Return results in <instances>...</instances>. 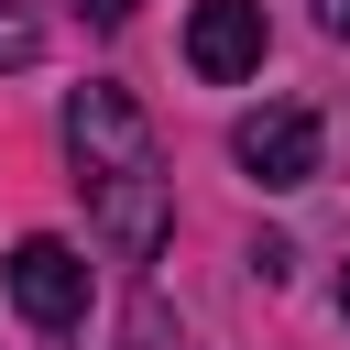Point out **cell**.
<instances>
[{"label": "cell", "mask_w": 350, "mask_h": 350, "mask_svg": "<svg viewBox=\"0 0 350 350\" xmlns=\"http://www.w3.org/2000/svg\"><path fill=\"white\" fill-rule=\"evenodd\" d=\"M66 153H77V186H88V208H98V230H109L131 262L164 252L175 197H164V153H153L142 98H131V88H77V98H66Z\"/></svg>", "instance_id": "1"}, {"label": "cell", "mask_w": 350, "mask_h": 350, "mask_svg": "<svg viewBox=\"0 0 350 350\" xmlns=\"http://www.w3.org/2000/svg\"><path fill=\"white\" fill-rule=\"evenodd\" d=\"M230 164H241L252 186H306V175H317V109H295V98H273V109H241V131H230Z\"/></svg>", "instance_id": "2"}, {"label": "cell", "mask_w": 350, "mask_h": 350, "mask_svg": "<svg viewBox=\"0 0 350 350\" xmlns=\"http://www.w3.org/2000/svg\"><path fill=\"white\" fill-rule=\"evenodd\" d=\"M0 273H11V306H22L33 328H77V317H88V262H77V241H22Z\"/></svg>", "instance_id": "3"}, {"label": "cell", "mask_w": 350, "mask_h": 350, "mask_svg": "<svg viewBox=\"0 0 350 350\" xmlns=\"http://www.w3.org/2000/svg\"><path fill=\"white\" fill-rule=\"evenodd\" d=\"M186 66H197L208 88L252 77V66H262V0H197V22H186Z\"/></svg>", "instance_id": "4"}, {"label": "cell", "mask_w": 350, "mask_h": 350, "mask_svg": "<svg viewBox=\"0 0 350 350\" xmlns=\"http://www.w3.org/2000/svg\"><path fill=\"white\" fill-rule=\"evenodd\" d=\"M33 55H44V11H33V0H0V77L33 66Z\"/></svg>", "instance_id": "5"}, {"label": "cell", "mask_w": 350, "mask_h": 350, "mask_svg": "<svg viewBox=\"0 0 350 350\" xmlns=\"http://www.w3.org/2000/svg\"><path fill=\"white\" fill-rule=\"evenodd\" d=\"M77 11H88V22H98V33H120V22H131V11H142V0H77Z\"/></svg>", "instance_id": "6"}, {"label": "cell", "mask_w": 350, "mask_h": 350, "mask_svg": "<svg viewBox=\"0 0 350 350\" xmlns=\"http://www.w3.org/2000/svg\"><path fill=\"white\" fill-rule=\"evenodd\" d=\"M131 350H164V317H153V306L131 317Z\"/></svg>", "instance_id": "7"}, {"label": "cell", "mask_w": 350, "mask_h": 350, "mask_svg": "<svg viewBox=\"0 0 350 350\" xmlns=\"http://www.w3.org/2000/svg\"><path fill=\"white\" fill-rule=\"evenodd\" d=\"M317 22H328V33H350V0H317Z\"/></svg>", "instance_id": "8"}, {"label": "cell", "mask_w": 350, "mask_h": 350, "mask_svg": "<svg viewBox=\"0 0 350 350\" xmlns=\"http://www.w3.org/2000/svg\"><path fill=\"white\" fill-rule=\"evenodd\" d=\"M339 317H350V273H339Z\"/></svg>", "instance_id": "9"}]
</instances>
